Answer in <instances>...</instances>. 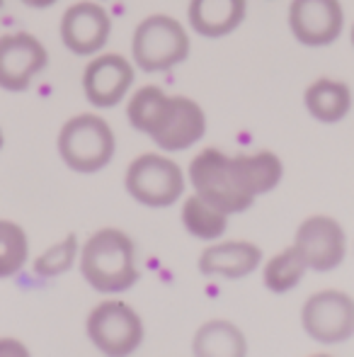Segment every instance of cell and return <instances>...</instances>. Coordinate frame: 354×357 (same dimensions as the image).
I'll use <instances>...</instances> for the list:
<instances>
[{"mask_svg":"<svg viewBox=\"0 0 354 357\" xmlns=\"http://www.w3.org/2000/svg\"><path fill=\"white\" fill-rule=\"evenodd\" d=\"M49 52L34 34L13 32L0 37V88L8 93H24L44 68Z\"/></svg>","mask_w":354,"mask_h":357,"instance_id":"8fae6325","label":"cell"},{"mask_svg":"<svg viewBox=\"0 0 354 357\" xmlns=\"http://www.w3.org/2000/svg\"><path fill=\"white\" fill-rule=\"evenodd\" d=\"M86 333L99 353L114 357L136 353L146 338V328L138 311L122 299L99 301L88 314Z\"/></svg>","mask_w":354,"mask_h":357,"instance_id":"52a82bcc","label":"cell"},{"mask_svg":"<svg viewBox=\"0 0 354 357\" xmlns=\"http://www.w3.org/2000/svg\"><path fill=\"white\" fill-rule=\"evenodd\" d=\"M187 29L170 15H148L136 24L131 37L134 66L146 73L170 71L189 56Z\"/></svg>","mask_w":354,"mask_h":357,"instance_id":"5b68a950","label":"cell"},{"mask_svg":"<svg viewBox=\"0 0 354 357\" xmlns=\"http://www.w3.org/2000/svg\"><path fill=\"white\" fill-rule=\"evenodd\" d=\"M29 350L15 338H0V355H27Z\"/></svg>","mask_w":354,"mask_h":357,"instance_id":"7402d4cb","label":"cell"},{"mask_svg":"<svg viewBox=\"0 0 354 357\" xmlns=\"http://www.w3.org/2000/svg\"><path fill=\"white\" fill-rule=\"evenodd\" d=\"M192 353L207 357H238L248 353V340L233 321L211 319L197 328L192 338Z\"/></svg>","mask_w":354,"mask_h":357,"instance_id":"e0dca14e","label":"cell"},{"mask_svg":"<svg viewBox=\"0 0 354 357\" xmlns=\"http://www.w3.org/2000/svg\"><path fill=\"white\" fill-rule=\"evenodd\" d=\"M248 13V0H189V27L207 39H221L236 32Z\"/></svg>","mask_w":354,"mask_h":357,"instance_id":"9a60e30c","label":"cell"},{"mask_svg":"<svg viewBox=\"0 0 354 357\" xmlns=\"http://www.w3.org/2000/svg\"><path fill=\"white\" fill-rule=\"evenodd\" d=\"M3 144H5V137H3V129H0V149H3Z\"/></svg>","mask_w":354,"mask_h":357,"instance_id":"cb8c5ba5","label":"cell"},{"mask_svg":"<svg viewBox=\"0 0 354 357\" xmlns=\"http://www.w3.org/2000/svg\"><path fill=\"white\" fill-rule=\"evenodd\" d=\"M124 188L131 199L143 207L163 209L182 199L187 178L182 168L166 153H143L129 163Z\"/></svg>","mask_w":354,"mask_h":357,"instance_id":"8992f818","label":"cell"},{"mask_svg":"<svg viewBox=\"0 0 354 357\" xmlns=\"http://www.w3.org/2000/svg\"><path fill=\"white\" fill-rule=\"evenodd\" d=\"M29 260L27 231L17 221L0 219V280L15 278Z\"/></svg>","mask_w":354,"mask_h":357,"instance_id":"ffe728a7","label":"cell"},{"mask_svg":"<svg viewBox=\"0 0 354 357\" xmlns=\"http://www.w3.org/2000/svg\"><path fill=\"white\" fill-rule=\"evenodd\" d=\"M127 117L136 132L151 137L161 151H184L207 134L202 105L184 95H168L161 85H143L131 95Z\"/></svg>","mask_w":354,"mask_h":357,"instance_id":"7a4b0ae2","label":"cell"},{"mask_svg":"<svg viewBox=\"0 0 354 357\" xmlns=\"http://www.w3.org/2000/svg\"><path fill=\"white\" fill-rule=\"evenodd\" d=\"M112 17L95 0L73 3L61 17V42L76 56H95L109 42Z\"/></svg>","mask_w":354,"mask_h":357,"instance_id":"4fadbf2b","label":"cell"},{"mask_svg":"<svg viewBox=\"0 0 354 357\" xmlns=\"http://www.w3.org/2000/svg\"><path fill=\"white\" fill-rule=\"evenodd\" d=\"M56 149L66 168L90 175L112 163L117 137L104 117L95 112H83L71 117L61 127Z\"/></svg>","mask_w":354,"mask_h":357,"instance_id":"277c9868","label":"cell"},{"mask_svg":"<svg viewBox=\"0 0 354 357\" xmlns=\"http://www.w3.org/2000/svg\"><path fill=\"white\" fill-rule=\"evenodd\" d=\"M293 248L306 260L308 270L330 273L347 255V234L335 216L313 214L303 219L293 236Z\"/></svg>","mask_w":354,"mask_h":357,"instance_id":"9c48e42d","label":"cell"},{"mask_svg":"<svg viewBox=\"0 0 354 357\" xmlns=\"http://www.w3.org/2000/svg\"><path fill=\"white\" fill-rule=\"evenodd\" d=\"M262 263V250L252 241H211L199 255V273L209 278L241 280L252 275Z\"/></svg>","mask_w":354,"mask_h":357,"instance_id":"5bb4252c","label":"cell"},{"mask_svg":"<svg viewBox=\"0 0 354 357\" xmlns=\"http://www.w3.org/2000/svg\"><path fill=\"white\" fill-rule=\"evenodd\" d=\"M182 226L199 241H221V236L228 229V214L214 207L197 192H192L182 202V212H179Z\"/></svg>","mask_w":354,"mask_h":357,"instance_id":"ac0fdd59","label":"cell"},{"mask_svg":"<svg viewBox=\"0 0 354 357\" xmlns=\"http://www.w3.org/2000/svg\"><path fill=\"white\" fill-rule=\"evenodd\" d=\"M136 68L122 54H97L83 71V93L97 109H112L131 90Z\"/></svg>","mask_w":354,"mask_h":357,"instance_id":"7c38bea8","label":"cell"},{"mask_svg":"<svg viewBox=\"0 0 354 357\" xmlns=\"http://www.w3.org/2000/svg\"><path fill=\"white\" fill-rule=\"evenodd\" d=\"M289 29L293 39L308 49L330 47L345 29L342 3L340 0H291Z\"/></svg>","mask_w":354,"mask_h":357,"instance_id":"30bf717a","label":"cell"},{"mask_svg":"<svg viewBox=\"0 0 354 357\" xmlns=\"http://www.w3.org/2000/svg\"><path fill=\"white\" fill-rule=\"evenodd\" d=\"M306 260L301 258V253L291 243L267 260L265 268H262V282L274 294H287L293 287H298V282L306 278Z\"/></svg>","mask_w":354,"mask_h":357,"instance_id":"d6986e66","label":"cell"},{"mask_svg":"<svg viewBox=\"0 0 354 357\" xmlns=\"http://www.w3.org/2000/svg\"><path fill=\"white\" fill-rule=\"evenodd\" d=\"M78 255H81V241H78L76 234H68L63 241L49 245L44 253H39L34 258L32 273L44 280L58 278V275L68 273L78 263Z\"/></svg>","mask_w":354,"mask_h":357,"instance_id":"44dd1931","label":"cell"},{"mask_svg":"<svg viewBox=\"0 0 354 357\" xmlns=\"http://www.w3.org/2000/svg\"><path fill=\"white\" fill-rule=\"evenodd\" d=\"M301 326L321 345H340L354 338V299L347 291L323 289L306 299Z\"/></svg>","mask_w":354,"mask_h":357,"instance_id":"ba28073f","label":"cell"},{"mask_svg":"<svg viewBox=\"0 0 354 357\" xmlns=\"http://www.w3.org/2000/svg\"><path fill=\"white\" fill-rule=\"evenodd\" d=\"M3 3H5V0H0V10H3Z\"/></svg>","mask_w":354,"mask_h":357,"instance_id":"484cf974","label":"cell"},{"mask_svg":"<svg viewBox=\"0 0 354 357\" xmlns=\"http://www.w3.org/2000/svg\"><path fill=\"white\" fill-rule=\"evenodd\" d=\"M308 114L323 124H335L345 119L352 109V90L345 80L318 78L303 93Z\"/></svg>","mask_w":354,"mask_h":357,"instance_id":"2e32d148","label":"cell"},{"mask_svg":"<svg viewBox=\"0 0 354 357\" xmlns=\"http://www.w3.org/2000/svg\"><path fill=\"white\" fill-rule=\"evenodd\" d=\"M81 275L95 291L119 294L131 289L141 280L136 263V243L122 229L104 226L81 245L78 255Z\"/></svg>","mask_w":354,"mask_h":357,"instance_id":"3957f363","label":"cell"},{"mask_svg":"<svg viewBox=\"0 0 354 357\" xmlns=\"http://www.w3.org/2000/svg\"><path fill=\"white\" fill-rule=\"evenodd\" d=\"M187 178L199 197L231 216L250 209L260 195L272 192L284 178V163L267 149L228 155L209 146L192 158Z\"/></svg>","mask_w":354,"mask_h":357,"instance_id":"6da1fadb","label":"cell"},{"mask_svg":"<svg viewBox=\"0 0 354 357\" xmlns=\"http://www.w3.org/2000/svg\"><path fill=\"white\" fill-rule=\"evenodd\" d=\"M350 37H352V47H354V24H352V32H350Z\"/></svg>","mask_w":354,"mask_h":357,"instance_id":"d4e9b609","label":"cell"},{"mask_svg":"<svg viewBox=\"0 0 354 357\" xmlns=\"http://www.w3.org/2000/svg\"><path fill=\"white\" fill-rule=\"evenodd\" d=\"M19 3H24L27 8H34V10H47V8H51V5H56L58 0H19Z\"/></svg>","mask_w":354,"mask_h":357,"instance_id":"603a6c76","label":"cell"}]
</instances>
